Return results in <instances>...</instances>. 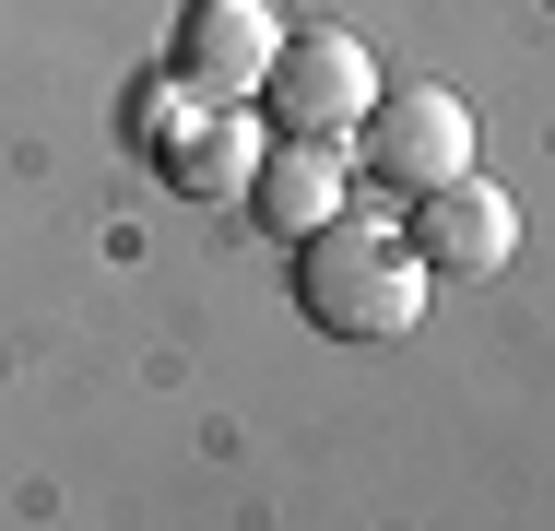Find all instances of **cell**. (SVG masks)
Returning <instances> with one entry per match:
<instances>
[{"label": "cell", "mask_w": 555, "mask_h": 531, "mask_svg": "<svg viewBox=\"0 0 555 531\" xmlns=\"http://www.w3.org/2000/svg\"><path fill=\"white\" fill-rule=\"evenodd\" d=\"M426 284H438V272H426L414 236L378 224V212H332V224L296 236V319L332 331V342H402V331L426 319Z\"/></svg>", "instance_id": "6da1fadb"}, {"label": "cell", "mask_w": 555, "mask_h": 531, "mask_svg": "<svg viewBox=\"0 0 555 531\" xmlns=\"http://www.w3.org/2000/svg\"><path fill=\"white\" fill-rule=\"evenodd\" d=\"M130 130H142V166L178 190V202H248V178H260V118L236 95H202V83H154V95L130 106Z\"/></svg>", "instance_id": "7a4b0ae2"}, {"label": "cell", "mask_w": 555, "mask_h": 531, "mask_svg": "<svg viewBox=\"0 0 555 531\" xmlns=\"http://www.w3.org/2000/svg\"><path fill=\"white\" fill-rule=\"evenodd\" d=\"M354 154H366V178L378 190H438V178H461L473 166V106L449 95V83H378V106H366V130H354Z\"/></svg>", "instance_id": "3957f363"}, {"label": "cell", "mask_w": 555, "mask_h": 531, "mask_svg": "<svg viewBox=\"0 0 555 531\" xmlns=\"http://www.w3.org/2000/svg\"><path fill=\"white\" fill-rule=\"evenodd\" d=\"M366 106H378V60H366V36H284V60H272V118L284 130H308V142H354L366 130Z\"/></svg>", "instance_id": "277c9868"}, {"label": "cell", "mask_w": 555, "mask_h": 531, "mask_svg": "<svg viewBox=\"0 0 555 531\" xmlns=\"http://www.w3.org/2000/svg\"><path fill=\"white\" fill-rule=\"evenodd\" d=\"M402 236H414V260L449 272V284H485V272H508V248H520V202L496 190V178H438V190H414L402 212Z\"/></svg>", "instance_id": "5b68a950"}, {"label": "cell", "mask_w": 555, "mask_h": 531, "mask_svg": "<svg viewBox=\"0 0 555 531\" xmlns=\"http://www.w3.org/2000/svg\"><path fill=\"white\" fill-rule=\"evenodd\" d=\"M272 60H284V12L272 0H190L178 12V48H166V72L178 83H202V95H272Z\"/></svg>", "instance_id": "8992f818"}, {"label": "cell", "mask_w": 555, "mask_h": 531, "mask_svg": "<svg viewBox=\"0 0 555 531\" xmlns=\"http://www.w3.org/2000/svg\"><path fill=\"white\" fill-rule=\"evenodd\" d=\"M343 178H354V142H308V130H284V142L260 154V178H248V212H260L272 236H308V224H332V212H343Z\"/></svg>", "instance_id": "52a82bcc"}, {"label": "cell", "mask_w": 555, "mask_h": 531, "mask_svg": "<svg viewBox=\"0 0 555 531\" xmlns=\"http://www.w3.org/2000/svg\"><path fill=\"white\" fill-rule=\"evenodd\" d=\"M544 12H555V0H544Z\"/></svg>", "instance_id": "ba28073f"}]
</instances>
